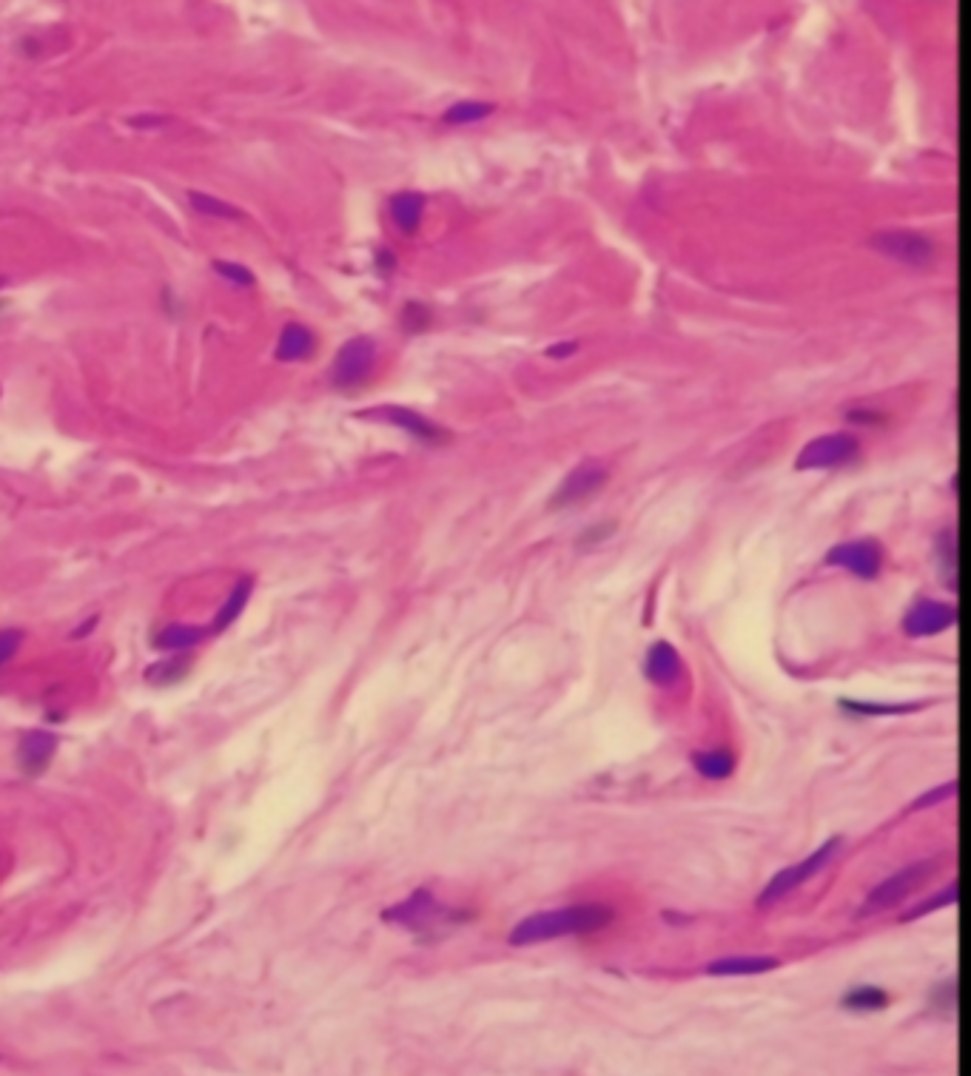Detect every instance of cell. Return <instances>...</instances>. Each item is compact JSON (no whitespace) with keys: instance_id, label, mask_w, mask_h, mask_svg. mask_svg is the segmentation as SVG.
I'll return each mask as SVG.
<instances>
[{"instance_id":"1","label":"cell","mask_w":971,"mask_h":1076,"mask_svg":"<svg viewBox=\"0 0 971 1076\" xmlns=\"http://www.w3.org/2000/svg\"><path fill=\"white\" fill-rule=\"evenodd\" d=\"M613 909L604 903H581V906H564V909L536 911L530 917H524L522 923H516L510 931V946L527 948L550 943L559 937H581V934H596L601 928L613 923Z\"/></svg>"},{"instance_id":"2","label":"cell","mask_w":971,"mask_h":1076,"mask_svg":"<svg viewBox=\"0 0 971 1076\" xmlns=\"http://www.w3.org/2000/svg\"><path fill=\"white\" fill-rule=\"evenodd\" d=\"M470 917H473L470 911L450 909L445 903H439L430 889H416L408 900L382 911L385 923L413 931V934H442L445 928L450 931L459 923H467Z\"/></svg>"},{"instance_id":"3","label":"cell","mask_w":971,"mask_h":1076,"mask_svg":"<svg viewBox=\"0 0 971 1076\" xmlns=\"http://www.w3.org/2000/svg\"><path fill=\"white\" fill-rule=\"evenodd\" d=\"M841 849H843V837L835 835V837H829L818 852H812L809 857H803L801 863L781 869V872L775 874V877L766 883L764 891L758 894V900H755V903H758V909H769V906H775V903H781L784 897H789L795 889H801L806 880H812L815 874H821L823 869H826V866L838 857Z\"/></svg>"},{"instance_id":"4","label":"cell","mask_w":971,"mask_h":1076,"mask_svg":"<svg viewBox=\"0 0 971 1076\" xmlns=\"http://www.w3.org/2000/svg\"><path fill=\"white\" fill-rule=\"evenodd\" d=\"M934 872H937V857L903 866L900 872L886 877L883 883H878L875 889L869 891V897H866V903L860 909V917H872V914H880V911L895 909L897 903H903L912 891L920 889L923 883H929Z\"/></svg>"},{"instance_id":"5","label":"cell","mask_w":971,"mask_h":1076,"mask_svg":"<svg viewBox=\"0 0 971 1076\" xmlns=\"http://www.w3.org/2000/svg\"><path fill=\"white\" fill-rule=\"evenodd\" d=\"M376 368V342L371 336H354L339 348L334 368H331V382L339 390H354L368 382V376Z\"/></svg>"},{"instance_id":"6","label":"cell","mask_w":971,"mask_h":1076,"mask_svg":"<svg viewBox=\"0 0 971 1076\" xmlns=\"http://www.w3.org/2000/svg\"><path fill=\"white\" fill-rule=\"evenodd\" d=\"M860 456V442L855 433H826L803 447L795 467L798 470H838Z\"/></svg>"},{"instance_id":"7","label":"cell","mask_w":971,"mask_h":1076,"mask_svg":"<svg viewBox=\"0 0 971 1076\" xmlns=\"http://www.w3.org/2000/svg\"><path fill=\"white\" fill-rule=\"evenodd\" d=\"M826 564L841 567V570L863 578V581H875L880 576V570H883V550H880L875 538H855V541L835 544L826 553Z\"/></svg>"},{"instance_id":"8","label":"cell","mask_w":971,"mask_h":1076,"mask_svg":"<svg viewBox=\"0 0 971 1076\" xmlns=\"http://www.w3.org/2000/svg\"><path fill=\"white\" fill-rule=\"evenodd\" d=\"M872 245L878 248L880 254L903 262V265H915V268H926L937 254L934 242L926 234H917V231H883V234H875Z\"/></svg>"},{"instance_id":"9","label":"cell","mask_w":971,"mask_h":1076,"mask_svg":"<svg viewBox=\"0 0 971 1076\" xmlns=\"http://www.w3.org/2000/svg\"><path fill=\"white\" fill-rule=\"evenodd\" d=\"M954 624H957L954 604H943L932 598H920L903 615V632L909 638H934L940 632L952 630Z\"/></svg>"},{"instance_id":"10","label":"cell","mask_w":971,"mask_h":1076,"mask_svg":"<svg viewBox=\"0 0 971 1076\" xmlns=\"http://www.w3.org/2000/svg\"><path fill=\"white\" fill-rule=\"evenodd\" d=\"M604 484H607V470L596 462H584L564 476V482L553 493L550 504L553 507H573V504L593 499Z\"/></svg>"},{"instance_id":"11","label":"cell","mask_w":971,"mask_h":1076,"mask_svg":"<svg viewBox=\"0 0 971 1076\" xmlns=\"http://www.w3.org/2000/svg\"><path fill=\"white\" fill-rule=\"evenodd\" d=\"M644 675H647V681L655 684V687H675V684L684 678L681 652L675 650L673 644H667V641H655L650 652H647V661H644Z\"/></svg>"},{"instance_id":"12","label":"cell","mask_w":971,"mask_h":1076,"mask_svg":"<svg viewBox=\"0 0 971 1076\" xmlns=\"http://www.w3.org/2000/svg\"><path fill=\"white\" fill-rule=\"evenodd\" d=\"M57 749V738L46 729H35V732H26L20 738L18 746V763L20 769L32 778H38L40 772L52 763Z\"/></svg>"},{"instance_id":"13","label":"cell","mask_w":971,"mask_h":1076,"mask_svg":"<svg viewBox=\"0 0 971 1076\" xmlns=\"http://www.w3.org/2000/svg\"><path fill=\"white\" fill-rule=\"evenodd\" d=\"M376 416L385 419V422H391V425L402 427L405 433H411L413 439L428 442V445H439V442H445V436H448L442 427L433 425L430 419H425L422 413H416V410L411 408H376Z\"/></svg>"},{"instance_id":"14","label":"cell","mask_w":971,"mask_h":1076,"mask_svg":"<svg viewBox=\"0 0 971 1076\" xmlns=\"http://www.w3.org/2000/svg\"><path fill=\"white\" fill-rule=\"evenodd\" d=\"M778 968V957L769 954H732V957H718L707 965L710 977H758L766 971Z\"/></svg>"},{"instance_id":"15","label":"cell","mask_w":971,"mask_h":1076,"mask_svg":"<svg viewBox=\"0 0 971 1076\" xmlns=\"http://www.w3.org/2000/svg\"><path fill=\"white\" fill-rule=\"evenodd\" d=\"M317 348V336L311 334L305 325L299 322H291L285 325L280 334V342H277V359L280 362H302L308 359Z\"/></svg>"},{"instance_id":"16","label":"cell","mask_w":971,"mask_h":1076,"mask_svg":"<svg viewBox=\"0 0 971 1076\" xmlns=\"http://www.w3.org/2000/svg\"><path fill=\"white\" fill-rule=\"evenodd\" d=\"M425 194L419 191H402L391 200V217L396 228L402 234H416V228L422 225V217H425Z\"/></svg>"},{"instance_id":"17","label":"cell","mask_w":971,"mask_h":1076,"mask_svg":"<svg viewBox=\"0 0 971 1076\" xmlns=\"http://www.w3.org/2000/svg\"><path fill=\"white\" fill-rule=\"evenodd\" d=\"M692 766L698 769V775L707 780H727L735 772V755L729 749H707V752H695Z\"/></svg>"},{"instance_id":"18","label":"cell","mask_w":971,"mask_h":1076,"mask_svg":"<svg viewBox=\"0 0 971 1076\" xmlns=\"http://www.w3.org/2000/svg\"><path fill=\"white\" fill-rule=\"evenodd\" d=\"M194 667V658L191 655H174V658H163V661H154L149 669H146V681L154 684V687H171L177 681H183L188 672Z\"/></svg>"},{"instance_id":"19","label":"cell","mask_w":971,"mask_h":1076,"mask_svg":"<svg viewBox=\"0 0 971 1076\" xmlns=\"http://www.w3.org/2000/svg\"><path fill=\"white\" fill-rule=\"evenodd\" d=\"M251 590H254V581L251 578H240L237 581V587L231 590V595L225 598V604H223V610L217 613V618H214V627H211V632H225L237 618H240V613L245 610V604H248V598H251Z\"/></svg>"},{"instance_id":"20","label":"cell","mask_w":971,"mask_h":1076,"mask_svg":"<svg viewBox=\"0 0 971 1076\" xmlns=\"http://www.w3.org/2000/svg\"><path fill=\"white\" fill-rule=\"evenodd\" d=\"M841 1005L846 1011H858V1014L883 1011L889 1005V994L883 988H875V985H860V988H852L849 994H843Z\"/></svg>"},{"instance_id":"21","label":"cell","mask_w":971,"mask_h":1076,"mask_svg":"<svg viewBox=\"0 0 971 1076\" xmlns=\"http://www.w3.org/2000/svg\"><path fill=\"white\" fill-rule=\"evenodd\" d=\"M206 638V630L203 627H191V624H171L166 630L157 635V647L160 650H188L194 644H200Z\"/></svg>"},{"instance_id":"22","label":"cell","mask_w":971,"mask_h":1076,"mask_svg":"<svg viewBox=\"0 0 971 1076\" xmlns=\"http://www.w3.org/2000/svg\"><path fill=\"white\" fill-rule=\"evenodd\" d=\"M841 709L843 712H849V715H860V718H886V715L917 712L920 704H869V701H849V698H843Z\"/></svg>"},{"instance_id":"23","label":"cell","mask_w":971,"mask_h":1076,"mask_svg":"<svg viewBox=\"0 0 971 1076\" xmlns=\"http://www.w3.org/2000/svg\"><path fill=\"white\" fill-rule=\"evenodd\" d=\"M188 203L194 211L200 214H208V217H220V220H243V211L237 205L225 203V200H217L211 194H200V191H188Z\"/></svg>"},{"instance_id":"24","label":"cell","mask_w":971,"mask_h":1076,"mask_svg":"<svg viewBox=\"0 0 971 1076\" xmlns=\"http://www.w3.org/2000/svg\"><path fill=\"white\" fill-rule=\"evenodd\" d=\"M496 112L493 103H479V100H465V103H456L445 112V123L448 126H467V123H479V120H487L490 114Z\"/></svg>"},{"instance_id":"25","label":"cell","mask_w":971,"mask_h":1076,"mask_svg":"<svg viewBox=\"0 0 971 1076\" xmlns=\"http://www.w3.org/2000/svg\"><path fill=\"white\" fill-rule=\"evenodd\" d=\"M929 1002H932L934 1011H940L943 1017H952L954 1011H957V980L949 977V980L934 985L932 994H929Z\"/></svg>"},{"instance_id":"26","label":"cell","mask_w":971,"mask_h":1076,"mask_svg":"<svg viewBox=\"0 0 971 1076\" xmlns=\"http://www.w3.org/2000/svg\"><path fill=\"white\" fill-rule=\"evenodd\" d=\"M954 903H957V883H952L949 889L937 891L929 900H923V903L915 906L909 914H903V920H920V917H926V914H932V911L937 909H946V906H954Z\"/></svg>"},{"instance_id":"27","label":"cell","mask_w":971,"mask_h":1076,"mask_svg":"<svg viewBox=\"0 0 971 1076\" xmlns=\"http://www.w3.org/2000/svg\"><path fill=\"white\" fill-rule=\"evenodd\" d=\"M937 553H940V567H943V576L949 584H957V541H954V530H946L940 541H937Z\"/></svg>"},{"instance_id":"28","label":"cell","mask_w":971,"mask_h":1076,"mask_svg":"<svg viewBox=\"0 0 971 1076\" xmlns=\"http://www.w3.org/2000/svg\"><path fill=\"white\" fill-rule=\"evenodd\" d=\"M214 271L223 279H228V282H234V285H243V288H251V285H254V274H251L248 268H243V265L217 260L214 262Z\"/></svg>"},{"instance_id":"29","label":"cell","mask_w":971,"mask_h":1076,"mask_svg":"<svg viewBox=\"0 0 971 1076\" xmlns=\"http://www.w3.org/2000/svg\"><path fill=\"white\" fill-rule=\"evenodd\" d=\"M20 641H23V632L20 630H0V667H6L15 652L20 650Z\"/></svg>"},{"instance_id":"30","label":"cell","mask_w":971,"mask_h":1076,"mask_svg":"<svg viewBox=\"0 0 971 1076\" xmlns=\"http://www.w3.org/2000/svg\"><path fill=\"white\" fill-rule=\"evenodd\" d=\"M954 792H957V783H943V786H937V789H932V792H926V795H920V798L912 803V809H929V806H937V803H943L946 798H952Z\"/></svg>"},{"instance_id":"31","label":"cell","mask_w":971,"mask_h":1076,"mask_svg":"<svg viewBox=\"0 0 971 1076\" xmlns=\"http://www.w3.org/2000/svg\"><path fill=\"white\" fill-rule=\"evenodd\" d=\"M428 308H422V305H408L405 308V314H402V325L408 328V331H419V328H425L428 325Z\"/></svg>"},{"instance_id":"32","label":"cell","mask_w":971,"mask_h":1076,"mask_svg":"<svg viewBox=\"0 0 971 1076\" xmlns=\"http://www.w3.org/2000/svg\"><path fill=\"white\" fill-rule=\"evenodd\" d=\"M579 351V342L576 339H570V342H564V345H553L550 351H547V356H553V359H564V356H570V353H576Z\"/></svg>"},{"instance_id":"33","label":"cell","mask_w":971,"mask_h":1076,"mask_svg":"<svg viewBox=\"0 0 971 1076\" xmlns=\"http://www.w3.org/2000/svg\"><path fill=\"white\" fill-rule=\"evenodd\" d=\"M92 627H97V618H89V621H86V624H83V627H80V630H77L75 635H72V638H83V635L92 630Z\"/></svg>"}]
</instances>
